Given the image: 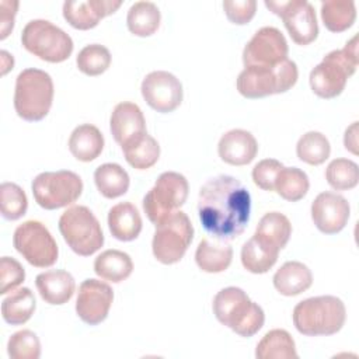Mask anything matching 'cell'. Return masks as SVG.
<instances>
[{"mask_svg":"<svg viewBox=\"0 0 359 359\" xmlns=\"http://www.w3.org/2000/svg\"><path fill=\"white\" fill-rule=\"evenodd\" d=\"M104 149V136L100 129L91 123H83L74 128L69 137V150L79 161L95 160Z\"/></svg>","mask_w":359,"mask_h":359,"instance_id":"d4e9b609","label":"cell"},{"mask_svg":"<svg viewBox=\"0 0 359 359\" xmlns=\"http://www.w3.org/2000/svg\"><path fill=\"white\" fill-rule=\"evenodd\" d=\"M0 56H1V74L4 76L10 69H13L14 59H13V56L7 50H1Z\"/></svg>","mask_w":359,"mask_h":359,"instance_id":"bcb514c9","label":"cell"},{"mask_svg":"<svg viewBox=\"0 0 359 359\" xmlns=\"http://www.w3.org/2000/svg\"><path fill=\"white\" fill-rule=\"evenodd\" d=\"M358 123L352 122L351 126L346 128L344 135V146L346 150H349L352 154H358Z\"/></svg>","mask_w":359,"mask_h":359,"instance_id":"f6af8a7d","label":"cell"},{"mask_svg":"<svg viewBox=\"0 0 359 359\" xmlns=\"http://www.w3.org/2000/svg\"><path fill=\"white\" fill-rule=\"evenodd\" d=\"M251 213L248 189L231 175L208 180L199 189V220L212 237L230 241L245 230Z\"/></svg>","mask_w":359,"mask_h":359,"instance_id":"6da1fadb","label":"cell"},{"mask_svg":"<svg viewBox=\"0 0 359 359\" xmlns=\"http://www.w3.org/2000/svg\"><path fill=\"white\" fill-rule=\"evenodd\" d=\"M299 77L293 60L285 59L272 67H244L237 77V90L245 98H262L290 90Z\"/></svg>","mask_w":359,"mask_h":359,"instance_id":"8992f818","label":"cell"},{"mask_svg":"<svg viewBox=\"0 0 359 359\" xmlns=\"http://www.w3.org/2000/svg\"><path fill=\"white\" fill-rule=\"evenodd\" d=\"M122 151L129 165L136 170H147L157 163L160 157V144L153 136L144 133L142 137L123 147Z\"/></svg>","mask_w":359,"mask_h":359,"instance_id":"e575fe53","label":"cell"},{"mask_svg":"<svg viewBox=\"0 0 359 359\" xmlns=\"http://www.w3.org/2000/svg\"><path fill=\"white\" fill-rule=\"evenodd\" d=\"M121 0H76L63 3V17L76 29H91L98 22L114 14L119 7Z\"/></svg>","mask_w":359,"mask_h":359,"instance_id":"d6986e66","label":"cell"},{"mask_svg":"<svg viewBox=\"0 0 359 359\" xmlns=\"http://www.w3.org/2000/svg\"><path fill=\"white\" fill-rule=\"evenodd\" d=\"M292 318L300 334L327 337L341 331L346 320V309L337 296H316L299 302L293 309Z\"/></svg>","mask_w":359,"mask_h":359,"instance_id":"7a4b0ae2","label":"cell"},{"mask_svg":"<svg viewBox=\"0 0 359 359\" xmlns=\"http://www.w3.org/2000/svg\"><path fill=\"white\" fill-rule=\"evenodd\" d=\"M233 259V248L223 240L202 238L195 251V261L199 269L208 273L226 271Z\"/></svg>","mask_w":359,"mask_h":359,"instance_id":"603a6c76","label":"cell"},{"mask_svg":"<svg viewBox=\"0 0 359 359\" xmlns=\"http://www.w3.org/2000/svg\"><path fill=\"white\" fill-rule=\"evenodd\" d=\"M36 307L35 296L29 287L13 290L1 302V317L10 325H21L27 323Z\"/></svg>","mask_w":359,"mask_h":359,"instance_id":"f546056e","label":"cell"},{"mask_svg":"<svg viewBox=\"0 0 359 359\" xmlns=\"http://www.w3.org/2000/svg\"><path fill=\"white\" fill-rule=\"evenodd\" d=\"M108 227L119 241H132L142 231V217L136 206L130 202H121L108 212Z\"/></svg>","mask_w":359,"mask_h":359,"instance_id":"7402d4cb","label":"cell"},{"mask_svg":"<svg viewBox=\"0 0 359 359\" xmlns=\"http://www.w3.org/2000/svg\"><path fill=\"white\" fill-rule=\"evenodd\" d=\"M112 300L114 290L108 283L98 279H86L79 286L76 313L83 323L97 325L107 318Z\"/></svg>","mask_w":359,"mask_h":359,"instance_id":"2e32d148","label":"cell"},{"mask_svg":"<svg viewBox=\"0 0 359 359\" xmlns=\"http://www.w3.org/2000/svg\"><path fill=\"white\" fill-rule=\"evenodd\" d=\"M18 8V1H0V39L7 38L14 27V17Z\"/></svg>","mask_w":359,"mask_h":359,"instance_id":"ee69618b","label":"cell"},{"mask_svg":"<svg viewBox=\"0 0 359 359\" xmlns=\"http://www.w3.org/2000/svg\"><path fill=\"white\" fill-rule=\"evenodd\" d=\"M161 14L151 1H136L130 6L126 15L128 29L136 36H150L160 27Z\"/></svg>","mask_w":359,"mask_h":359,"instance_id":"4dcf8cb0","label":"cell"},{"mask_svg":"<svg viewBox=\"0 0 359 359\" xmlns=\"http://www.w3.org/2000/svg\"><path fill=\"white\" fill-rule=\"evenodd\" d=\"M223 10L230 22L236 25L248 24L257 11L255 0H226L223 1Z\"/></svg>","mask_w":359,"mask_h":359,"instance_id":"7bdbcfd3","label":"cell"},{"mask_svg":"<svg viewBox=\"0 0 359 359\" xmlns=\"http://www.w3.org/2000/svg\"><path fill=\"white\" fill-rule=\"evenodd\" d=\"M194 238V226L187 213L177 210L156 226L151 241L154 258L171 265L181 261Z\"/></svg>","mask_w":359,"mask_h":359,"instance_id":"30bf717a","label":"cell"},{"mask_svg":"<svg viewBox=\"0 0 359 359\" xmlns=\"http://www.w3.org/2000/svg\"><path fill=\"white\" fill-rule=\"evenodd\" d=\"M283 168V164L275 158H264L252 168L254 184L264 191H273L276 177Z\"/></svg>","mask_w":359,"mask_h":359,"instance_id":"b9f144b4","label":"cell"},{"mask_svg":"<svg viewBox=\"0 0 359 359\" xmlns=\"http://www.w3.org/2000/svg\"><path fill=\"white\" fill-rule=\"evenodd\" d=\"M132 271V258L121 250H105L94 261V272L101 279L112 283H119L128 279Z\"/></svg>","mask_w":359,"mask_h":359,"instance_id":"4316f807","label":"cell"},{"mask_svg":"<svg viewBox=\"0 0 359 359\" xmlns=\"http://www.w3.org/2000/svg\"><path fill=\"white\" fill-rule=\"evenodd\" d=\"M330 142L321 132L310 130L304 133L296 144V154L299 160L310 165L323 164L330 157Z\"/></svg>","mask_w":359,"mask_h":359,"instance_id":"d590c367","label":"cell"},{"mask_svg":"<svg viewBox=\"0 0 359 359\" xmlns=\"http://www.w3.org/2000/svg\"><path fill=\"white\" fill-rule=\"evenodd\" d=\"M32 195L35 202L46 209L55 210L74 203L83 192V181L79 174L60 170L45 171L32 180Z\"/></svg>","mask_w":359,"mask_h":359,"instance_id":"8fae6325","label":"cell"},{"mask_svg":"<svg viewBox=\"0 0 359 359\" xmlns=\"http://www.w3.org/2000/svg\"><path fill=\"white\" fill-rule=\"evenodd\" d=\"M358 67V36L355 35L342 49H337L324 56L310 72V87L320 98H335L339 95L348 79Z\"/></svg>","mask_w":359,"mask_h":359,"instance_id":"277c9868","label":"cell"},{"mask_svg":"<svg viewBox=\"0 0 359 359\" xmlns=\"http://www.w3.org/2000/svg\"><path fill=\"white\" fill-rule=\"evenodd\" d=\"M76 65L79 70L87 76H100L109 67L111 53L104 45L91 43L79 52Z\"/></svg>","mask_w":359,"mask_h":359,"instance_id":"74e56055","label":"cell"},{"mask_svg":"<svg viewBox=\"0 0 359 359\" xmlns=\"http://www.w3.org/2000/svg\"><path fill=\"white\" fill-rule=\"evenodd\" d=\"M325 180L335 191H348L359 182V167L349 158H335L325 170Z\"/></svg>","mask_w":359,"mask_h":359,"instance_id":"8d00e7d4","label":"cell"},{"mask_svg":"<svg viewBox=\"0 0 359 359\" xmlns=\"http://www.w3.org/2000/svg\"><path fill=\"white\" fill-rule=\"evenodd\" d=\"M14 248L36 268L52 266L59 257L57 244L48 227L38 220L20 224L13 236Z\"/></svg>","mask_w":359,"mask_h":359,"instance_id":"7c38bea8","label":"cell"},{"mask_svg":"<svg viewBox=\"0 0 359 359\" xmlns=\"http://www.w3.org/2000/svg\"><path fill=\"white\" fill-rule=\"evenodd\" d=\"M94 182L98 192L108 198L115 199L128 192L130 178L125 168L116 163H105L95 168Z\"/></svg>","mask_w":359,"mask_h":359,"instance_id":"f1b7e54d","label":"cell"},{"mask_svg":"<svg viewBox=\"0 0 359 359\" xmlns=\"http://www.w3.org/2000/svg\"><path fill=\"white\" fill-rule=\"evenodd\" d=\"M21 43L29 53L50 63L65 62L73 52L70 35L48 20L27 22L21 34Z\"/></svg>","mask_w":359,"mask_h":359,"instance_id":"ba28073f","label":"cell"},{"mask_svg":"<svg viewBox=\"0 0 359 359\" xmlns=\"http://www.w3.org/2000/svg\"><path fill=\"white\" fill-rule=\"evenodd\" d=\"M111 133L121 149L129 146L146 132V121L137 104L123 101L115 105L109 119Z\"/></svg>","mask_w":359,"mask_h":359,"instance_id":"ac0fdd59","label":"cell"},{"mask_svg":"<svg viewBox=\"0 0 359 359\" xmlns=\"http://www.w3.org/2000/svg\"><path fill=\"white\" fill-rule=\"evenodd\" d=\"M140 90L147 105L160 114L177 109L184 97L181 81L165 70H154L146 74Z\"/></svg>","mask_w":359,"mask_h":359,"instance_id":"9a60e30c","label":"cell"},{"mask_svg":"<svg viewBox=\"0 0 359 359\" xmlns=\"http://www.w3.org/2000/svg\"><path fill=\"white\" fill-rule=\"evenodd\" d=\"M265 6L283 20V24L297 45H309L318 35L314 7L306 0H265Z\"/></svg>","mask_w":359,"mask_h":359,"instance_id":"4fadbf2b","label":"cell"},{"mask_svg":"<svg viewBox=\"0 0 359 359\" xmlns=\"http://www.w3.org/2000/svg\"><path fill=\"white\" fill-rule=\"evenodd\" d=\"M292 234V224L289 219L279 212L265 213L254 233V237L262 244L280 251L287 244Z\"/></svg>","mask_w":359,"mask_h":359,"instance_id":"484cf974","label":"cell"},{"mask_svg":"<svg viewBox=\"0 0 359 359\" xmlns=\"http://www.w3.org/2000/svg\"><path fill=\"white\" fill-rule=\"evenodd\" d=\"M287 42L275 27H262L247 42L243 50L244 67H272L287 59Z\"/></svg>","mask_w":359,"mask_h":359,"instance_id":"5bb4252c","label":"cell"},{"mask_svg":"<svg viewBox=\"0 0 359 359\" xmlns=\"http://www.w3.org/2000/svg\"><path fill=\"white\" fill-rule=\"evenodd\" d=\"M278 255V250L262 244L252 236L243 244L241 264L251 273H265L276 264Z\"/></svg>","mask_w":359,"mask_h":359,"instance_id":"1f68e13d","label":"cell"},{"mask_svg":"<svg viewBox=\"0 0 359 359\" xmlns=\"http://www.w3.org/2000/svg\"><path fill=\"white\" fill-rule=\"evenodd\" d=\"M309 187V177L303 170L297 167H283L276 177L273 191L289 202H297L306 196Z\"/></svg>","mask_w":359,"mask_h":359,"instance_id":"836d02e7","label":"cell"},{"mask_svg":"<svg viewBox=\"0 0 359 359\" xmlns=\"http://www.w3.org/2000/svg\"><path fill=\"white\" fill-rule=\"evenodd\" d=\"M321 20L331 32H342L351 28L356 20L353 1L327 0L321 3Z\"/></svg>","mask_w":359,"mask_h":359,"instance_id":"d6a6232c","label":"cell"},{"mask_svg":"<svg viewBox=\"0 0 359 359\" xmlns=\"http://www.w3.org/2000/svg\"><path fill=\"white\" fill-rule=\"evenodd\" d=\"M273 286L283 296H297L313 283V275L307 265L299 261L285 262L273 275Z\"/></svg>","mask_w":359,"mask_h":359,"instance_id":"cb8c5ba5","label":"cell"},{"mask_svg":"<svg viewBox=\"0 0 359 359\" xmlns=\"http://www.w3.org/2000/svg\"><path fill=\"white\" fill-rule=\"evenodd\" d=\"M212 309L220 324L244 338L255 335L265 321L262 307L250 300L247 293L236 286L219 290L213 299Z\"/></svg>","mask_w":359,"mask_h":359,"instance_id":"3957f363","label":"cell"},{"mask_svg":"<svg viewBox=\"0 0 359 359\" xmlns=\"http://www.w3.org/2000/svg\"><path fill=\"white\" fill-rule=\"evenodd\" d=\"M7 353L13 359H38L41 356V342L31 330L14 332L7 342Z\"/></svg>","mask_w":359,"mask_h":359,"instance_id":"ab89813d","label":"cell"},{"mask_svg":"<svg viewBox=\"0 0 359 359\" xmlns=\"http://www.w3.org/2000/svg\"><path fill=\"white\" fill-rule=\"evenodd\" d=\"M53 101L52 77L41 69H24L15 79L14 108L20 118L28 122L43 119Z\"/></svg>","mask_w":359,"mask_h":359,"instance_id":"5b68a950","label":"cell"},{"mask_svg":"<svg viewBox=\"0 0 359 359\" xmlns=\"http://www.w3.org/2000/svg\"><path fill=\"white\" fill-rule=\"evenodd\" d=\"M28 199L24 189L14 182L0 185V210L6 220H17L25 215Z\"/></svg>","mask_w":359,"mask_h":359,"instance_id":"f35d334b","label":"cell"},{"mask_svg":"<svg viewBox=\"0 0 359 359\" xmlns=\"http://www.w3.org/2000/svg\"><path fill=\"white\" fill-rule=\"evenodd\" d=\"M217 153L219 157L230 165H245L255 158L258 143L251 132L231 129L220 137Z\"/></svg>","mask_w":359,"mask_h":359,"instance_id":"ffe728a7","label":"cell"},{"mask_svg":"<svg viewBox=\"0 0 359 359\" xmlns=\"http://www.w3.org/2000/svg\"><path fill=\"white\" fill-rule=\"evenodd\" d=\"M188 191L189 185L182 174L175 171L160 174L143 198V210L149 220L154 226L160 224L185 203Z\"/></svg>","mask_w":359,"mask_h":359,"instance_id":"9c48e42d","label":"cell"},{"mask_svg":"<svg viewBox=\"0 0 359 359\" xmlns=\"http://www.w3.org/2000/svg\"><path fill=\"white\" fill-rule=\"evenodd\" d=\"M25 279L24 266L11 257H1L0 259V294L13 292Z\"/></svg>","mask_w":359,"mask_h":359,"instance_id":"60d3db41","label":"cell"},{"mask_svg":"<svg viewBox=\"0 0 359 359\" xmlns=\"http://www.w3.org/2000/svg\"><path fill=\"white\" fill-rule=\"evenodd\" d=\"M349 215V202L337 192H321L311 203V219L324 234L339 233L346 226Z\"/></svg>","mask_w":359,"mask_h":359,"instance_id":"e0dca14e","label":"cell"},{"mask_svg":"<svg viewBox=\"0 0 359 359\" xmlns=\"http://www.w3.org/2000/svg\"><path fill=\"white\" fill-rule=\"evenodd\" d=\"M297 356L294 339L282 328L268 331L255 348L257 359H296Z\"/></svg>","mask_w":359,"mask_h":359,"instance_id":"83f0119b","label":"cell"},{"mask_svg":"<svg viewBox=\"0 0 359 359\" xmlns=\"http://www.w3.org/2000/svg\"><path fill=\"white\" fill-rule=\"evenodd\" d=\"M39 296L49 304L60 306L67 303L76 289L74 278L65 269H50L35 278Z\"/></svg>","mask_w":359,"mask_h":359,"instance_id":"44dd1931","label":"cell"},{"mask_svg":"<svg viewBox=\"0 0 359 359\" xmlns=\"http://www.w3.org/2000/svg\"><path fill=\"white\" fill-rule=\"evenodd\" d=\"M59 231L73 252L90 257L104 244V233L94 213L83 205L65 210L59 219Z\"/></svg>","mask_w":359,"mask_h":359,"instance_id":"52a82bcc","label":"cell"}]
</instances>
